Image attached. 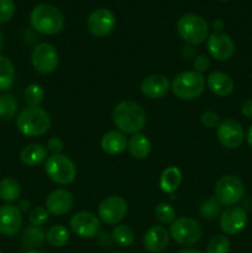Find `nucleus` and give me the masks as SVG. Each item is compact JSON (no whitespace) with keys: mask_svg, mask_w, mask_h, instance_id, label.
Wrapping results in <instances>:
<instances>
[{"mask_svg":"<svg viewBox=\"0 0 252 253\" xmlns=\"http://www.w3.org/2000/svg\"><path fill=\"white\" fill-rule=\"evenodd\" d=\"M4 46H5V36H4V34H2L1 30H0V52L2 51Z\"/></svg>","mask_w":252,"mask_h":253,"instance_id":"obj_45","label":"nucleus"},{"mask_svg":"<svg viewBox=\"0 0 252 253\" xmlns=\"http://www.w3.org/2000/svg\"><path fill=\"white\" fill-rule=\"evenodd\" d=\"M207 49L210 57L220 62L229 61L235 54V43L224 32H214L207 40Z\"/></svg>","mask_w":252,"mask_h":253,"instance_id":"obj_14","label":"nucleus"},{"mask_svg":"<svg viewBox=\"0 0 252 253\" xmlns=\"http://www.w3.org/2000/svg\"><path fill=\"white\" fill-rule=\"evenodd\" d=\"M32 29L42 35H57L63 30L64 16L61 10L51 4H40L30 14Z\"/></svg>","mask_w":252,"mask_h":253,"instance_id":"obj_3","label":"nucleus"},{"mask_svg":"<svg viewBox=\"0 0 252 253\" xmlns=\"http://www.w3.org/2000/svg\"><path fill=\"white\" fill-rule=\"evenodd\" d=\"M0 253H2V252H1V251H0Z\"/></svg>","mask_w":252,"mask_h":253,"instance_id":"obj_48","label":"nucleus"},{"mask_svg":"<svg viewBox=\"0 0 252 253\" xmlns=\"http://www.w3.org/2000/svg\"><path fill=\"white\" fill-rule=\"evenodd\" d=\"M230 246V240L225 235H215L208 242L207 253H229Z\"/></svg>","mask_w":252,"mask_h":253,"instance_id":"obj_34","label":"nucleus"},{"mask_svg":"<svg viewBox=\"0 0 252 253\" xmlns=\"http://www.w3.org/2000/svg\"><path fill=\"white\" fill-rule=\"evenodd\" d=\"M183 174L175 166H169L162 172L160 177V188L163 193L172 194L182 184Z\"/></svg>","mask_w":252,"mask_h":253,"instance_id":"obj_25","label":"nucleus"},{"mask_svg":"<svg viewBox=\"0 0 252 253\" xmlns=\"http://www.w3.org/2000/svg\"><path fill=\"white\" fill-rule=\"evenodd\" d=\"M49 212L44 207H35L30 210L29 220L34 226H42L48 221Z\"/></svg>","mask_w":252,"mask_h":253,"instance_id":"obj_35","label":"nucleus"},{"mask_svg":"<svg viewBox=\"0 0 252 253\" xmlns=\"http://www.w3.org/2000/svg\"><path fill=\"white\" fill-rule=\"evenodd\" d=\"M21 195V187L14 178L5 177L0 180V199L6 204L16 202Z\"/></svg>","mask_w":252,"mask_h":253,"instance_id":"obj_26","label":"nucleus"},{"mask_svg":"<svg viewBox=\"0 0 252 253\" xmlns=\"http://www.w3.org/2000/svg\"><path fill=\"white\" fill-rule=\"evenodd\" d=\"M46 174L49 179L58 185H68L77 177V167L73 161L66 155H51L44 166Z\"/></svg>","mask_w":252,"mask_h":253,"instance_id":"obj_6","label":"nucleus"},{"mask_svg":"<svg viewBox=\"0 0 252 253\" xmlns=\"http://www.w3.org/2000/svg\"><path fill=\"white\" fill-rule=\"evenodd\" d=\"M170 89L180 100H194L204 93L205 78L195 71L182 72L174 77Z\"/></svg>","mask_w":252,"mask_h":253,"instance_id":"obj_4","label":"nucleus"},{"mask_svg":"<svg viewBox=\"0 0 252 253\" xmlns=\"http://www.w3.org/2000/svg\"><path fill=\"white\" fill-rule=\"evenodd\" d=\"M17 100L11 94L0 95V119L4 121L11 120L17 113Z\"/></svg>","mask_w":252,"mask_h":253,"instance_id":"obj_30","label":"nucleus"},{"mask_svg":"<svg viewBox=\"0 0 252 253\" xmlns=\"http://www.w3.org/2000/svg\"><path fill=\"white\" fill-rule=\"evenodd\" d=\"M116 26V17L114 12L109 9H96L89 15L86 20L88 31L93 36L103 39L109 36Z\"/></svg>","mask_w":252,"mask_h":253,"instance_id":"obj_12","label":"nucleus"},{"mask_svg":"<svg viewBox=\"0 0 252 253\" xmlns=\"http://www.w3.org/2000/svg\"><path fill=\"white\" fill-rule=\"evenodd\" d=\"M111 120L119 131L128 135L141 132L147 124V115L142 106L132 100L120 101L114 108Z\"/></svg>","mask_w":252,"mask_h":253,"instance_id":"obj_1","label":"nucleus"},{"mask_svg":"<svg viewBox=\"0 0 252 253\" xmlns=\"http://www.w3.org/2000/svg\"><path fill=\"white\" fill-rule=\"evenodd\" d=\"M22 215L19 208L11 204L0 207V234L14 236L21 230Z\"/></svg>","mask_w":252,"mask_h":253,"instance_id":"obj_17","label":"nucleus"},{"mask_svg":"<svg viewBox=\"0 0 252 253\" xmlns=\"http://www.w3.org/2000/svg\"><path fill=\"white\" fill-rule=\"evenodd\" d=\"M177 253H202L199 250H194V249H183L180 251H178Z\"/></svg>","mask_w":252,"mask_h":253,"instance_id":"obj_44","label":"nucleus"},{"mask_svg":"<svg viewBox=\"0 0 252 253\" xmlns=\"http://www.w3.org/2000/svg\"><path fill=\"white\" fill-rule=\"evenodd\" d=\"M200 123L207 128H216L220 124V116L215 111L207 110L200 115Z\"/></svg>","mask_w":252,"mask_h":253,"instance_id":"obj_37","label":"nucleus"},{"mask_svg":"<svg viewBox=\"0 0 252 253\" xmlns=\"http://www.w3.org/2000/svg\"><path fill=\"white\" fill-rule=\"evenodd\" d=\"M155 216L162 224H172L177 219V212L169 203H160L155 208Z\"/></svg>","mask_w":252,"mask_h":253,"instance_id":"obj_33","label":"nucleus"},{"mask_svg":"<svg viewBox=\"0 0 252 253\" xmlns=\"http://www.w3.org/2000/svg\"><path fill=\"white\" fill-rule=\"evenodd\" d=\"M15 14V2L12 0H0V24L10 21Z\"/></svg>","mask_w":252,"mask_h":253,"instance_id":"obj_36","label":"nucleus"},{"mask_svg":"<svg viewBox=\"0 0 252 253\" xmlns=\"http://www.w3.org/2000/svg\"><path fill=\"white\" fill-rule=\"evenodd\" d=\"M30 207H31V204H30L29 200H26V199L20 200L19 205H17V208H19V210L21 212H25V211H27V210H30Z\"/></svg>","mask_w":252,"mask_h":253,"instance_id":"obj_41","label":"nucleus"},{"mask_svg":"<svg viewBox=\"0 0 252 253\" xmlns=\"http://www.w3.org/2000/svg\"><path fill=\"white\" fill-rule=\"evenodd\" d=\"M127 214V203L119 195L104 198L98 207V217L108 225H116Z\"/></svg>","mask_w":252,"mask_h":253,"instance_id":"obj_10","label":"nucleus"},{"mask_svg":"<svg viewBox=\"0 0 252 253\" xmlns=\"http://www.w3.org/2000/svg\"><path fill=\"white\" fill-rule=\"evenodd\" d=\"M177 31L180 39L190 46H198L208 40L209 25L204 17L197 14H185L178 20Z\"/></svg>","mask_w":252,"mask_h":253,"instance_id":"obj_5","label":"nucleus"},{"mask_svg":"<svg viewBox=\"0 0 252 253\" xmlns=\"http://www.w3.org/2000/svg\"><path fill=\"white\" fill-rule=\"evenodd\" d=\"M46 241L52 247H63L69 241V231L63 225H53L46 232Z\"/></svg>","mask_w":252,"mask_h":253,"instance_id":"obj_28","label":"nucleus"},{"mask_svg":"<svg viewBox=\"0 0 252 253\" xmlns=\"http://www.w3.org/2000/svg\"><path fill=\"white\" fill-rule=\"evenodd\" d=\"M207 85L209 90L216 96H229L234 91L235 83L231 77L221 71H214L208 76Z\"/></svg>","mask_w":252,"mask_h":253,"instance_id":"obj_20","label":"nucleus"},{"mask_svg":"<svg viewBox=\"0 0 252 253\" xmlns=\"http://www.w3.org/2000/svg\"><path fill=\"white\" fill-rule=\"evenodd\" d=\"M74 205V198L69 190L59 188L54 189L46 198V209L47 211L54 216H63L68 214Z\"/></svg>","mask_w":252,"mask_h":253,"instance_id":"obj_16","label":"nucleus"},{"mask_svg":"<svg viewBox=\"0 0 252 253\" xmlns=\"http://www.w3.org/2000/svg\"><path fill=\"white\" fill-rule=\"evenodd\" d=\"M241 113L245 118L252 120V99H249V100L245 101L241 108Z\"/></svg>","mask_w":252,"mask_h":253,"instance_id":"obj_40","label":"nucleus"},{"mask_svg":"<svg viewBox=\"0 0 252 253\" xmlns=\"http://www.w3.org/2000/svg\"><path fill=\"white\" fill-rule=\"evenodd\" d=\"M140 89L146 98L161 99L169 91L170 82L163 74L155 73L143 79Z\"/></svg>","mask_w":252,"mask_h":253,"instance_id":"obj_18","label":"nucleus"},{"mask_svg":"<svg viewBox=\"0 0 252 253\" xmlns=\"http://www.w3.org/2000/svg\"><path fill=\"white\" fill-rule=\"evenodd\" d=\"M210 67V59L205 54H198L193 59V68L195 72L203 74L205 71H208Z\"/></svg>","mask_w":252,"mask_h":253,"instance_id":"obj_38","label":"nucleus"},{"mask_svg":"<svg viewBox=\"0 0 252 253\" xmlns=\"http://www.w3.org/2000/svg\"><path fill=\"white\" fill-rule=\"evenodd\" d=\"M214 29H215V32H221L222 30V21L220 19L215 20L214 21Z\"/></svg>","mask_w":252,"mask_h":253,"instance_id":"obj_43","label":"nucleus"},{"mask_svg":"<svg viewBox=\"0 0 252 253\" xmlns=\"http://www.w3.org/2000/svg\"><path fill=\"white\" fill-rule=\"evenodd\" d=\"M127 150L136 160H145L150 156L152 145L150 138L143 133H135L127 140Z\"/></svg>","mask_w":252,"mask_h":253,"instance_id":"obj_23","label":"nucleus"},{"mask_svg":"<svg viewBox=\"0 0 252 253\" xmlns=\"http://www.w3.org/2000/svg\"><path fill=\"white\" fill-rule=\"evenodd\" d=\"M69 227L82 239H93L100 232V220L90 211H79L71 217Z\"/></svg>","mask_w":252,"mask_h":253,"instance_id":"obj_13","label":"nucleus"},{"mask_svg":"<svg viewBox=\"0 0 252 253\" xmlns=\"http://www.w3.org/2000/svg\"><path fill=\"white\" fill-rule=\"evenodd\" d=\"M199 214L205 220L216 219L221 214V204L215 199V197L208 198L199 205Z\"/></svg>","mask_w":252,"mask_h":253,"instance_id":"obj_31","label":"nucleus"},{"mask_svg":"<svg viewBox=\"0 0 252 253\" xmlns=\"http://www.w3.org/2000/svg\"><path fill=\"white\" fill-rule=\"evenodd\" d=\"M51 116L40 106L22 109L16 118V127L21 135L27 137H39L48 132L51 127Z\"/></svg>","mask_w":252,"mask_h":253,"instance_id":"obj_2","label":"nucleus"},{"mask_svg":"<svg viewBox=\"0 0 252 253\" xmlns=\"http://www.w3.org/2000/svg\"><path fill=\"white\" fill-rule=\"evenodd\" d=\"M246 141H247V143H249L250 147L252 148V125L250 126L249 130H247V132H246Z\"/></svg>","mask_w":252,"mask_h":253,"instance_id":"obj_42","label":"nucleus"},{"mask_svg":"<svg viewBox=\"0 0 252 253\" xmlns=\"http://www.w3.org/2000/svg\"><path fill=\"white\" fill-rule=\"evenodd\" d=\"M46 241V232L41 226L26 227L21 235V245L27 251H37V249L43 246Z\"/></svg>","mask_w":252,"mask_h":253,"instance_id":"obj_24","label":"nucleus"},{"mask_svg":"<svg viewBox=\"0 0 252 253\" xmlns=\"http://www.w3.org/2000/svg\"><path fill=\"white\" fill-rule=\"evenodd\" d=\"M169 232L161 225L151 226L143 235V247L150 253H161L169 244Z\"/></svg>","mask_w":252,"mask_h":253,"instance_id":"obj_19","label":"nucleus"},{"mask_svg":"<svg viewBox=\"0 0 252 253\" xmlns=\"http://www.w3.org/2000/svg\"><path fill=\"white\" fill-rule=\"evenodd\" d=\"M24 99L27 106H32V108L40 106L44 99L43 88L40 84H30L24 91Z\"/></svg>","mask_w":252,"mask_h":253,"instance_id":"obj_32","label":"nucleus"},{"mask_svg":"<svg viewBox=\"0 0 252 253\" xmlns=\"http://www.w3.org/2000/svg\"><path fill=\"white\" fill-rule=\"evenodd\" d=\"M15 82L14 63L7 57L0 56V91L9 90Z\"/></svg>","mask_w":252,"mask_h":253,"instance_id":"obj_27","label":"nucleus"},{"mask_svg":"<svg viewBox=\"0 0 252 253\" xmlns=\"http://www.w3.org/2000/svg\"><path fill=\"white\" fill-rule=\"evenodd\" d=\"M47 147L42 143H30L20 152V160L27 167H37L47 160Z\"/></svg>","mask_w":252,"mask_h":253,"instance_id":"obj_22","label":"nucleus"},{"mask_svg":"<svg viewBox=\"0 0 252 253\" xmlns=\"http://www.w3.org/2000/svg\"><path fill=\"white\" fill-rule=\"evenodd\" d=\"M217 1H230V0H217Z\"/></svg>","mask_w":252,"mask_h":253,"instance_id":"obj_47","label":"nucleus"},{"mask_svg":"<svg viewBox=\"0 0 252 253\" xmlns=\"http://www.w3.org/2000/svg\"><path fill=\"white\" fill-rule=\"evenodd\" d=\"M169 235L178 245L192 246L199 242L203 236V230L199 222L192 217H177L170 224Z\"/></svg>","mask_w":252,"mask_h":253,"instance_id":"obj_8","label":"nucleus"},{"mask_svg":"<svg viewBox=\"0 0 252 253\" xmlns=\"http://www.w3.org/2000/svg\"><path fill=\"white\" fill-rule=\"evenodd\" d=\"M113 241L121 247H128L135 241V232L127 225H118L113 230Z\"/></svg>","mask_w":252,"mask_h":253,"instance_id":"obj_29","label":"nucleus"},{"mask_svg":"<svg viewBox=\"0 0 252 253\" xmlns=\"http://www.w3.org/2000/svg\"><path fill=\"white\" fill-rule=\"evenodd\" d=\"M59 54L56 47L47 42L37 44L31 53V64L40 74H49L58 67Z\"/></svg>","mask_w":252,"mask_h":253,"instance_id":"obj_9","label":"nucleus"},{"mask_svg":"<svg viewBox=\"0 0 252 253\" xmlns=\"http://www.w3.org/2000/svg\"><path fill=\"white\" fill-rule=\"evenodd\" d=\"M216 136L221 146L227 150H236L245 140V131L241 124L235 119H225L216 127Z\"/></svg>","mask_w":252,"mask_h":253,"instance_id":"obj_11","label":"nucleus"},{"mask_svg":"<svg viewBox=\"0 0 252 253\" xmlns=\"http://www.w3.org/2000/svg\"><path fill=\"white\" fill-rule=\"evenodd\" d=\"M101 150L110 156L121 155L127 148V138L124 132L119 130L108 131L100 140Z\"/></svg>","mask_w":252,"mask_h":253,"instance_id":"obj_21","label":"nucleus"},{"mask_svg":"<svg viewBox=\"0 0 252 253\" xmlns=\"http://www.w3.org/2000/svg\"><path fill=\"white\" fill-rule=\"evenodd\" d=\"M214 194L215 199L221 205L235 207L245 197V184L236 175H224L215 183Z\"/></svg>","mask_w":252,"mask_h":253,"instance_id":"obj_7","label":"nucleus"},{"mask_svg":"<svg viewBox=\"0 0 252 253\" xmlns=\"http://www.w3.org/2000/svg\"><path fill=\"white\" fill-rule=\"evenodd\" d=\"M46 147H47V151H48L51 155H59V153H62V151H63L64 143L61 137L53 136V137H51L48 140Z\"/></svg>","mask_w":252,"mask_h":253,"instance_id":"obj_39","label":"nucleus"},{"mask_svg":"<svg viewBox=\"0 0 252 253\" xmlns=\"http://www.w3.org/2000/svg\"><path fill=\"white\" fill-rule=\"evenodd\" d=\"M25 253H41V252H39V251H26Z\"/></svg>","mask_w":252,"mask_h":253,"instance_id":"obj_46","label":"nucleus"},{"mask_svg":"<svg viewBox=\"0 0 252 253\" xmlns=\"http://www.w3.org/2000/svg\"><path fill=\"white\" fill-rule=\"evenodd\" d=\"M220 229L226 235H237L246 227L247 212L244 208L229 207L220 214Z\"/></svg>","mask_w":252,"mask_h":253,"instance_id":"obj_15","label":"nucleus"}]
</instances>
